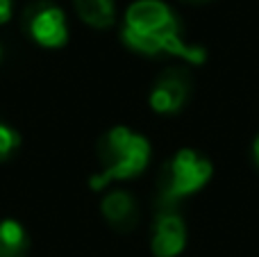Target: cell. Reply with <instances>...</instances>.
Masks as SVG:
<instances>
[{
	"label": "cell",
	"mask_w": 259,
	"mask_h": 257,
	"mask_svg": "<svg viewBox=\"0 0 259 257\" xmlns=\"http://www.w3.org/2000/svg\"><path fill=\"white\" fill-rule=\"evenodd\" d=\"M211 162L200 157L196 150L182 148L164 164L159 178V205L161 209H170L178 205V200L200 191L209 182Z\"/></svg>",
	"instance_id": "3"
},
{
	"label": "cell",
	"mask_w": 259,
	"mask_h": 257,
	"mask_svg": "<svg viewBox=\"0 0 259 257\" xmlns=\"http://www.w3.org/2000/svg\"><path fill=\"white\" fill-rule=\"evenodd\" d=\"M189 91H191V82H189L187 71L170 68L161 73L159 80L155 82L148 103L157 114H175L187 103Z\"/></svg>",
	"instance_id": "5"
},
{
	"label": "cell",
	"mask_w": 259,
	"mask_h": 257,
	"mask_svg": "<svg viewBox=\"0 0 259 257\" xmlns=\"http://www.w3.org/2000/svg\"><path fill=\"white\" fill-rule=\"evenodd\" d=\"M100 212L107 219L109 226L116 228V230H130L137 223V217H139L134 196L123 189H116L105 196V200L100 203Z\"/></svg>",
	"instance_id": "7"
},
{
	"label": "cell",
	"mask_w": 259,
	"mask_h": 257,
	"mask_svg": "<svg viewBox=\"0 0 259 257\" xmlns=\"http://www.w3.org/2000/svg\"><path fill=\"white\" fill-rule=\"evenodd\" d=\"M12 14H14L12 0H0V25H3V23H7L9 18H12Z\"/></svg>",
	"instance_id": "11"
},
{
	"label": "cell",
	"mask_w": 259,
	"mask_h": 257,
	"mask_svg": "<svg viewBox=\"0 0 259 257\" xmlns=\"http://www.w3.org/2000/svg\"><path fill=\"white\" fill-rule=\"evenodd\" d=\"M0 257H27L25 228L14 219L0 221Z\"/></svg>",
	"instance_id": "9"
},
{
	"label": "cell",
	"mask_w": 259,
	"mask_h": 257,
	"mask_svg": "<svg viewBox=\"0 0 259 257\" xmlns=\"http://www.w3.org/2000/svg\"><path fill=\"white\" fill-rule=\"evenodd\" d=\"M25 27L32 41L44 48H62L68 41V23L62 7L39 3L25 16Z\"/></svg>",
	"instance_id": "4"
},
{
	"label": "cell",
	"mask_w": 259,
	"mask_h": 257,
	"mask_svg": "<svg viewBox=\"0 0 259 257\" xmlns=\"http://www.w3.org/2000/svg\"><path fill=\"white\" fill-rule=\"evenodd\" d=\"M123 41L127 48L143 55L168 53L187 59L189 64H202L205 48L191 46L182 39V27L173 9L161 0H137L125 9Z\"/></svg>",
	"instance_id": "1"
},
{
	"label": "cell",
	"mask_w": 259,
	"mask_h": 257,
	"mask_svg": "<svg viewBox=\"0 0 259 257\" xmlns=\"http://www.w3.org/2000/svg\"><path fill=\"white\" fill-rule=\"evenodd\" d=\"M252 155H255V162H257V166H259V135H257L255 144H252Z\"/></svg>",
	"instance_id": "12"
},
{
	"label": "cell",
	"mask_w": 259,
	"mask_h": 257,
	"mask_svg": "<svg viewBox=\"0 0 259 257\" xmlns=\"http://www.w3.org/2000/svg\"><path fill=\"white\" fill-rule=\"evenodd\" d=\"M21 146V135L7 123H0V162L9 159Z\"/></svg>",
	"instance_id": "10"
},
{
	"label": "cell",
	"mask_w": 259,
	"mask_h": 257,
	"mask_svg": "<svg viewBox=\"0 0 259 257\" xmlns=\"http://www.w3.org/2000/svg\"><path fill=\"white\" fill-rule=\"evenodd\" d=\"M187 246V226L170 209H161L152 228L150 248L155 257H178Z\"/></svg>",
	"instance_id": "6"
},
{
	"label": "cell",
	"mask_w": 259,
	"mask_h": 257,
	"mask_svg": "<svg viewBox=\"0 0 259 257\" xmlns=\"http://www.w3.org/2000/svg\"><path fill=\"white\" fill-rule=\"evenodd\" d=\"M0 55H3V53H0Z\"/></svg>",
	"instance_id": "13"
},
{
	"label": "cell",
	"mask_w": 259,
	"mask_h": 257,
	"mask_svg": "<svg viewBox=\"0 0 259 257\" xmlns=\"http://www.w3.org/2000/svg\"><path fill=\"white\" fill-rule=\"evenodd\" d=\"M98 159L103 168L89 180L94 191L105 189L114 180H130L143 173L150 159V141L125 125H116L98 141Z\"/></svg>",
	"instance_id": "2"
},
{
	"label": "cell",
	"mask_w": 259,
	"mask_h": 257,
	"mask_svg": "<svg viewBox=\"0 0 259 257\" xmlns=\"http://www.w3.org/2000/svg\"><path fill=\"white\" fill-rule=\"evenodd\" d=\"M75 3V12L87 25L96 27V30H105V27L114 25L116 18V9H114V0H73Z\"/></svg>",
	"instance_id": "8"
}]
</instances>
